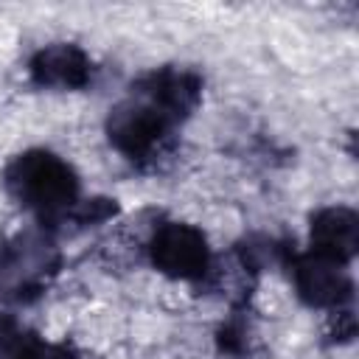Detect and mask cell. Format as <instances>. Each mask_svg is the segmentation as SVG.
Wrapping results in <instances>:
<instances>
[{"instance_id":"cell-1","label":"cell","mask_w":359,"mask_h":359,"mask_svg":"<svg viewBox=\"0 0 359 359\" xmlns=\"http://www.w3.org/2000/svg\"><path fill=\"white\" fill-rule=\"evenodd\" d=\"M3 185L14 202L36 216L42 230H50L81 199L76 168L48 149H28L17 154L3 171Z\"/></svg>"},{"instance_id":"cell-2","label":"cell","mask_w":359,"mask_h":359,"mask_svg":"<svg viewBox=\"0 0 359 359\" xmlns=\"http://www.w3.org/2000/svg\"><path fill=\"white\" fill-rule=\"evenodd\" d=\"M177 121L149 98L129 90L107 115V140L140 171H160L177 151Z\"/></svg>"},{"instance_id":"cell-3","label":"cell","mask_w":359,"mask_h":359,"mask_svg":"<svg viewBox=\"0 0 359 359\" xmlns=\"http://www.w3.org/2000/svg\"><path fill=\"white\" fill-rule=\"evenodd\" d=\"M62 252L42 227L22 230L0 247V306H28L39 300L59 275Z\"/></svg>"},{"instance_id":"cell-4","label":"cell","mask_w":359,"mask_h":359,"mask_svg":"<svg viewBox=\"0 0 359 359\" xmlns=\"http://www.w3.org/2000/svg\"><path fill=\"white\" fill-rule=\"evenodd\" d=\"M151 266L174 280H205L213 269L208 236L188 222H163L146 241Z\"/></svg>"},{"instance_id":"cell-5","label":"cell","mask_w":359,"mask_h":359,"mask_svg":"<svg viewBox=\"0 0 359 359\" xmlns=\"http://www.w3.org/2000/svg\"><path fill=\"white\" fill-rule=\"evenodd\" d=\"M280 264L289 269V278L294 283L297 297L309 309H342L353 300V278L345 264H337L331 258H323L311 250L300 252L294 244H286V252Z\"/></svg>"},{"instance_id":"cell-6","label":"cell","mask_w":359,"mask_h":359,"mask_svg":"<svg viewBox=\"0 0 359 359\" xmlns=\"http://www.w3.org/2000/svg\"><path fill=\"white\" fill-rule=\"evenodd\" d=\"M129 90L157 104L177 123H185L202 104V76L194 67H182V65L154 67L137 76L129 84Z\"/></svg>"},{"instance_id":"cell-7","label":"cell","mask_w":359,"mask_h":359,"mask_svg":"<svg viewBox=\"0 0 359 359\" xmlns=\"http://www.w3.org/2000/svg\"><path fill=\"white\" fill-rule=\"evenodd\" d=\"M93 76V59L73 42L45 45L28 59V79L42 90H84Z\"/></svg>"},{"instance_id":"cell-8","label":"cell","mask_w":359,"mask_h":359,"mask_svg":"<svg viewBox=\"0 0 359 359\" xmlns=\"http://www.w3.org/2000/svg\"><path fill=\"white\" fill-rule=\"evenodd\" d=\"M309 250L337 264H351L359 250V216L348 205H325L309 219Z\"/></svg>"},{"instance_id":"cell-9","label":"cell","mask_w":359,"mask_h":359,"mask_svg":"<svg viewBox=\"0 0 359 359\" xmlns=\"http://www.w3.org/2000/svg\"><path fill=\"white\" fill-rule=\"evenodd\" d=\"M118 216V205L115 199H107V196H93V199H79L48 233H79V230H87L93 224H104L109 219Z\"/></svg>"},{"instance_id":"cell-10","label":"cell","mask_w":359,"mask_h":359,"mask_svg":"<svg viewBox=\"0 0 359 359\" xmlns=\"http://www.w3.org/2000/svg\"><path fill=\"white\" fill-rule=\"evenodd\" d=\"M216 345H219L222 353H227L233 359L250 356V348H252V323L247 317V303H238L233 309V314L219 325Z\"/></svg>"},{"instance_id":"cell-11","label":"cell","mask_w":359,"mask_h":359,"mask_svg":"<svg viewBox=\"0 0 359 359\" xmlns=\"http://www.w3.org/2000/svg\"><path fill=\"white\" fill-rule=\"evenodd\" d=\"M34 337L36 331H31L14 314H0V359H17Z\"/></svg>"},{"instance_id":"cell-12","label":"cell","mask_w":359,"mask_h":359,"mask_svg":"<svg viewBox=\"0 0 359 359\" xmlns=\"http://www.w3.org/2000/svg\"><path fill=\"white\" fill-rule=\"evenodd\" d=\"M17 359H79L76 348L67 342H48L39 334L31 339V345L17 356Z\"/></svg>"},{"instance_id":"cell-13","label":"cell","mask_w":359,"mask_h":359,"mask_svg":"<svg viewBox=\"0 0 359 359\" xmlns=\"http://www.w3.org/2000/svg\"><path fill=\"white\" fill-rule=\"evenodd\" d=\"M356 334V317H353V309L351 306H342V309H334L331 311V320L325 325V337L328 342H351Z\"/></svg>"}]
</instances>
